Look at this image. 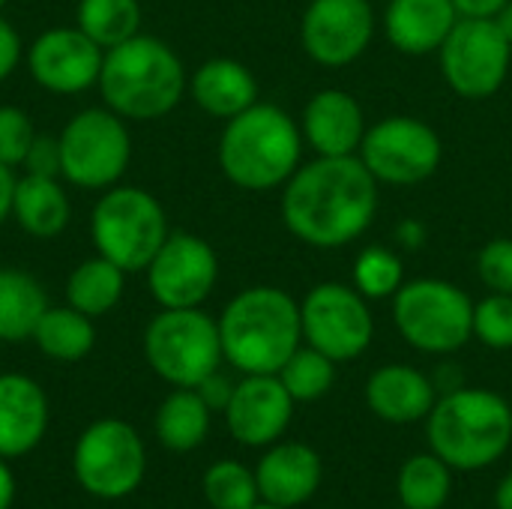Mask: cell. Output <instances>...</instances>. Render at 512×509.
<instances>
[{
  "instance_id": "obj_45",
  "label": "cell",
  "mask_w": 512,
  "mask_h": 509,
  "mask_svg": "<svg viewBox=\"0 0 512 509\" xmlns=\"http://www.w3.org/2000/svg\"><path fill=\"white\" fill-rule=\"evenodd\" d=\"M495 21H498V27L504 30V36L510 39V45H512V0L504 6V9H501V12H498V15H495Z\"/></svg>"
},
{
  "instance_id": "obj_7",
  "label": "cell",
  "mask_w": 512,
  "mask_h": 509,
  "mask_svg": "<svg viewBox=\"0 0 512 509\" xmlns=\"http://www.w3.org/2000/svg\"><path fill=\"white\" fill-rule=\"evenodd\" d=\"M147 366L171 387H198L225 354L219 321L198 309H162L144 330Z\"/></svg>"
},
{
  "instance_id": "obj_16",
  "label": "cell",
  "mask_w": 512,
  "mask_h": 509,
  "mask_svg": "<svg viewBox=\"0 0 512 509\" xmlns=\"http://www.w3.org/2000/svg\"><path fill=\"white\" fill-rule=\"evenodd\" d=\"M375 15L369 0H312L300 39L306 54L321 66H348L372 42Z\"/></svg>"
},
{
  "instance_id": "obj_38",
  "label": "cell",
  "mask_w": 512,
  "mask_h": 509,
  "mask_svg": "<svg viewBox=\"0 0 512 509\" xmlns=\"http://www.w3.org/2000/svg\"><path fill=\"white\" fill-rule=\"evenodd\" d=\"M21 54H24V48H21L18 30L0 15V81H6V78L18 69Z\"/></svg>"
},
{
  "instance_id": "obj_33",
  "label": "cell",
  "mask_w": 512,
  "mask_h": 509,
  "mask_svg": "<svg viewBox=\"0 0 512 509\" xmlns=\"http://www.w3.org/2000/svg\"><path fill=\"white\" fill-rule=\"evenodd\" d=\"M354 285L366 300L393 297L405 285L402 282V258L384 246L363 249L357 264H354Z\"/></svg>"
},
{
  "instance_id": "obj_34",
  "label": "cell",
  "mask_w": 512,
  "mask_h": 509,
  "mask_svg": "<svg viewBox=\"0 0 512 509\" xmlns=\"http://www.w3.org/2000/svg\"><path fill=\"white\" fill-rule=\"evenodd\" d=\"M474 336L495 348H512V294H489L474 306Z\"/></svg>"
},
{
  "instance_id": "obj_25",
  "label": "cell",
  "mask_w": 512,
  "mask_h": 509,
  "mask_svg": "<svg viewBox=\"0 0 512 509\" xmlns=\"http://www.w3.org/2000/svg\"><path fill=\"white\" fill-rule=\"evenodd\" d=\"M210 417L213 411L207 408V402L198 396L195 387H174L156 408L153 417L156 441L168 453H192L207 441Z\"/></svg>"
},
{
  "instance_id": "obj_22",
  "label": "cell",
  "mask_w": 512,
  "mask_h": 509,
  "mask_svg": "<svg viewBox=\"0 0 512 509\" xmlns=\"http://www.w3.org/2000/svg\"><path fill=\"white\" fill-rule=\"evenodd\" d=\"M456 21L459 12L453 0H393L384 15L387 39L402 54L441 51Z\"/></svg>"
},
{
  "instance_id": "obj_30",
  "label": "cell",
  "mask_w": 512,
  "mask_h": 509,
  "mask_svg": "<svg viewBox=\"0 0 512 509\" xmlns=\"http://www.w3.org/2000/svg\"><path fill=\"white\" fill-rule=\"evenodd\" d=\"M450 465L435 456V453H420L411 456L396 480L399 501L405 509H441L450 501L453 492V477Z\"/></svg>"
},
{
  "instance_id": "obj_5",
  "label": "cell",
  "mask_w": 512,
  "mask_h": 509,
  "mask_svg": "<svg viewBox=\"0 0 512 509\" xmlns=\"http://www.w3.org/2000/svg\"><path fill=\"white\" fill-rule=\"evenodd\" d=\"M300 150L303 138L297 123L282 108L255 102L225 123L219 138V168L234 186L267 192L291 180Z\"/></svg>"
},
{
  "instance_id": "obj_17",
  "label": "cell",
  "mask_w": 512,
  "mask_h": 509,
  "mask_svg": "<svg viewBox=\"0 0 512 509\" xmlns=\"http://www.w3.org/2000/svg\"><path fill=\"white\" fill-rule=\"evenodd\" d=\"M294 399L279 381V375H246L234 384L231 402L222 411L231 438L243 447H270L276 444L291 417Z\"/></svg>"
},
{
  "instance_id": "obj_3",
  "label": "cell",
  "mask_w": 512,
  "mask_h": 509,
  "mask_svg": "<svg viewBox=\"0 0 512 509\" xmlns=\"http://www.w3.org/2000/svg\"><path fill=\"white\" fill-rule=\"evenodd\" d=\"M219 339L225 360L237 372L276 375L300 348V306L282 288H246L219 315Z\"/></svg>"
},
{
  "instance_id": "obj_8",
  "label": "cell",
  "mask_w": 512,
  "mask_h": 509,
  "mask_svg": "<svg viewBox=\"0 0 512 509\" xmlns=\"http://www.w3.org/2000/svg\"><path fill=\"white\" fill-rule=\"evenodd\" d=\"M75 483L99 501H123L144 483L147 450L138 429L117 417L90 423L72 447Z\"/></svg>"
},
{
  "instance_id": "obj_44",
  "label": "cell",
  "mask_w": 512,
  "mask_h": 509,
  "mask_svg": "<svg viewBox=\"0 0 512 509\" xmlns=\"http://www.w3.org/2000/svg\"><path fill=\"white\" fill-rule=\"evenodd\" d=\"M495 507L498 509H512V474H507L495 492Z\"/></svg>"
},
{
  "instance_id": "obj_37",
  "label": "cell",
  "mask_w": 512,
  "mask_h": 509,
  "mask_svg": "<svg viewBox=\"0 0 512 509\" xmlns=\"http://www.w3.org/2000/svg\"><path fill=\"white\" fill-rule=\"evenodd\" d=\"M24 174H39V177H60V141L51 135H36L24 162Z\"/></svg>"
},
{
  "instance_id": "obj_18",
  "label": "cell",
  "mask_w": 512,
  "mask_h": 509,
  "mask_svg": "<svg viewBox=\"0 0 512 509\" xmlns=\"http://www.w3.org/2000/svg\"><path fill=\"white\" fill-rule=\"evenodd\" d=\"M321 477H324L321 456L300 441L270 444V450L261 456L255 468L261 501L285 509L309 504L321 489Z\"/></svg>"
},
{
  "instance_id": "obj_24",
  "label": "cell",
  "mask_w": 512,
  "mask_h": 509,
  "mask_svg": "<svg viewBox=\"0 0 512 509\" xmlns=\"http://www.w3.org/2000/svg\"><path fill=\"white\" fill-rule=\"evenodd\" d=\"M69 216H72V204L60 177H39V174L18 177L12 195V219L24 234L51 240L63 234Z\"/></svg>"
},
{
  "instance_id": "obj_32",
  "label": "cell",
  "mask_w": 512,
  "mask_h": 509,
  "mask_svg": "<svg viewBox=\"0 0 512 509\" xmlns=\"http://www.w3.org/2000/svg\"><path fill=\"white\" fill-rule=\"evenodd\" d=\"M276 375L294 402H315L330 393L336 381V363L315 348H297Z\"/></svg>"
},
{
  "instance_id": "obj_28",
  "label": "cell",
  "mask_w": 512,
  "mask_h": 509,
  "mask_svg": "<svg viewBox=\"0 0 512 509\" xmlns=\"http://www.w3.org/2000/svg\"><path fill=\"white\" fill-rule=\"evenodd\" d=\"M126 288V273L111 264L102 255L84 258L66 279V303L87 318H102L108 315L120 300Z\"/></svg>"
},
{
  "instance_id": "obj_47",
  "label": "cell",
  "mask_w": 512,
  "mask_h": 509,
  "mask_svg": "<svg viewBox=\"0 0 512 509\" xmlns=\"http://www.w3.org/2000/svg\"><path fill=\"white\" fill-rule=\"evenodd\" d=\"M6 3H9V0H0V9H3V6H6Z\"/></svg>"
},
{
  "instance_id": "obj_43",
  "label": "cell",
  "mask_w": 512,
  "mask_h": 509,
  "mask_svg": "<svg viewBox=\"0 0 512 509\" xmlns=\"http://www.w3.org/2000/svg\"><path fill=\"white\" fill-rule=\"evenodd\" d=\"M396 237H399V243H402V246H408V249H420V246L426 243V225H423V222H417V219H405V222L399 225Z\"/></svg>"
},
{
  "instance_id": "obj_13",
  "label": "cell",
  "mask_w": 512,
  "mask_h": 509,
  "mask_svg": "<svg viewBox=\"0 0 512 509\" xmlns=\"http://www.w3.org/2000/svg\"><path fill=\"white\" fill-rule=\"evenodd\" d=\"M357 153L375 180L414 186L438 171L444 147L429 123L417 117H384L366 129Z\"/></svg>"
},
{
  "instance_id": "obj_39",
  "label": "cell",
  "mask_w": 512,
  "mask_h": 509,
  "mask_svg": "<svg viewBox=\"0 0 512 509\" xmlns=\"http://www.w3.org/2000/svg\"><path fill=\"white\" fill-rule=\"evenodd\" d=\"M198 396L207 402V408L210 411H225L228 408V402H231V393H234V381L231 378H225L219 369L213 372V375H207L198 387Z\"/></svg>"
},
{
  "instance_id": "obj_36",
  "label": "cell",
  "mask_w": 512,
  "mask_h": 509,
  "mask_svg": "<svg viewBox=\"0 0 512 509\" xmlns=\"http://www.w3.org/2000/svg\"><path fill=\"white\" fill-rule=\"evenodd\" d=\"M477 273L492 294H512V240L498 237L477 255Z\"/></svg>"
},
{
  "instance_id": "obj_11",
  "label": "cell",
  "mask_w": 512,
  "mask_h": 509,
  "mask_svg": "<svg viewBox=\"0 0 512 509\" xmlns=\"http://www.w3.org/2000/svg\"><path fill=\"white\" fill-rule=\"evenodd\" d=\"M512 60L510 39L495 18H459L441 45L447 84L465 99H489L507 81Z\"/></svg>"
},
{
  "instance_id": "obj_15",
  "label": "cell",
  "mask_w": 512,
  "mask_h": 509,
  "mask_svg": "<svg viewBox=\"0 0 512 509\" xmlns=\"http://www.w3.org/2000/svg\"><path fill=\"white\" fill-rule=\"evenodd\" d=\"M105 51L81 27H51L24 51L30 78L57 96H72L96 87Z\"/></svg>"
},
{
  "instance_id": "obj_4",
  "label": "cell",
  "mask_w": 512,
  "mask_h": 509,
  "mask_svg": "<svg viewBox=\"0 0 512 509\" xmlns=\"http://www.w3.org/2000/svg\"><path fill=\"white\" fill-rule=\"evenodd\" d=\"M426 420L432 453L453 471H483L512 444V408L492 390L459 387L444 393Z\"/></svg>"
},
{
  "instance_id": "obj_23",
  "label": "cell",
  "mask_w": 512,
  "mask_h": 509,
  "mask_svg": "<svg viewBox=\"0 0 512 509\" xmlns=\"http://www.w3.org/2000/svg\"><path fill=\"white\" fill-rule=\"evenodd\" d=\"M189 93L195 105L210 117L231 120L258 102V81L243 63L228 57H213L192 72Z\"/></svg>"
},
{
  "instance_id": "obj_10",
  "label": "cell",
  "mask_w": 512,
  "mask_h": 509,
  "mask_svg": "<svg viewBox=\"0 0 512 509\" xmlns=\"http://www.w3.org/2000/svg\"><path fill=\"white\" fill-rule=\"evenodd\" d=\"M60 141V177L78 189H111L129 168L132 135L126 120L111 108H84L78 111Z\"/></svg>"
},
{
  "instance_id": "obj_19",
  "label": "cell",
  "mask_w": 512,
  "mask_h": 509,
  "mask_svg": "<svg viewBox=\"0 0 512 509\" xmlns=\"http://www.w3.org/2000/svg\"><path fill=\"white\" fill-rule=\"evenodd\" d=\"M48 420H51V408L45 390L21 372H3L0 375V456L21 459L33 453L48 432Z\"/></svg>"
},
{
  "instance_id": "obj_40",
  "label": "cell",
  "mask_w": 512,
  "mask_h": 509,
  "mask_svg": "<svg viewBox=\"0 0 512 509\" xmlns=\"http://www.w3.org/2000/svg\"><path fill=\"white\" fill-rule=\"evenodd\" d=\"M459 18H495L510 0H453Z\"/></svg>"
},
{
  "instance_id": "obj_41",
  "label": "cell",
  "mask_w": 512,
  "mask_h": 509,
  "mask_svg": "<svg viewBox=\"0 0 512 509\" xmlns=\"http://www.w3.org/2000/svg\"><path fill=\"white\" fill-rule=\"evenodd\" d=\"M15 168L0 162V225L12 216V195H15Z\"/></svg>"
},
{
  "instance_id": "obj_21",
  "label": "cell",
  "mask_w": 512,
  "mask_h": 509,
  "mask_svg": "<svg viewBox=\"0 0 512 509\" xmlns=\"http://www.w3.org/2000/svg\"><path fill=\"white\" fill-rule=\"evenodd\" d=\"M303 135L318 156H354L366 135L363 108L345 90H321L303 111Z\"/></svg>"
},
{
  "instance_id": "obj_12",
  "label": "cell",
  "mask_w": 512,
  "mask_h": 509,
  "mask_svg": "<svg viewBox=\"0 0 512 509\" xmlns=\"http://www.w3.org/2000/svg\"><path fill=\"white\" fill-rule=\"evenodd\" d=\"M300 324L309 348L321 351L333 363L357 360L375 336L366 297L357 288L339 282L315 285L306 294L300 303Z\"/></svg>"
},
{
  "instance_id": "obj_20",
  "label": "cell",
  "mask_w": 512,
  "mask_h": 509,
  "mask_svg": "<svg viewBox=\"0 0 512 509\" xmlns=\"http://www.w3.org/2000/svg\"><path fill=\"white\" fill-rule=\"evenodd\" d=\"M438 402V387L414 366H381L366 384V405L375 417L393 426L426 420Z\"/></svg>"
},
{
  "instance_id": "obj_48",
  "label": "cell",
  "mask_w": 512,
  "mask_h": 509,
  "mask_svg": "<svg viewBox=\"0 0 512 509\" xmlns=\"http://www.w3.org/2000/svg\"><path fill=\"white\" fill-rule=\"evenodd\" d=\"M402 509H405V507H402Z\"/></svg>"
},
{
  "instance_id": "obj_29",
  "label": "cell",
  "mask_w": 512,
  "mask_h": 509,
  "mask_svg": "<svg viewBox=\"0 0 512 509\" xmlns=\"http://www.w3.org/2000/svg\"><path fill=\"white\" fill-rule=\"evenodd\" d=\"M141 3L138 0H78L75 27H81L102 51L141 33Z\"/></svg>"
},
{
  "instance_id": "obj_35",
  "label": "cell",
  "mask_w": 512,
  "mask_h": 509,
  "mask_svg": "<svg viewBox=\"0 0 512 509\" xmlns=\"http://www.w3.org/2000/svg\"><path fill=\"white\" fill-rule=\"evenodd\" d=\"M39 132L33 129V120L27 111L15 105H0V162L9 168H21L33 138Z\"/></svg>"
},
{
  "instance_id": "obj_46",
  "label": "cell",
  "mask_w": 512,
  "mask_h": 509,
  "mask_svg": "<svg viewBox=\"0 0 512 509\" xmlns=\"http://www.w3.org/2000/svg\"><path fill=\"white\" fill-rule=\"evenodd\" d=\"M249 509H285V507H276V504H267V501H258L255 507H249Z\"/></svg>"
},
{
  "instance_id": "obj_6",
  "label": "cell",
  "mask_w": 512,
  "mask_h": 509,
  "mask_svg": "<svg viewBox=\"0 0 512 509\" xmlns=\"http://www.w3.org/2000/svg\"><path fill=\"white\" fill-rule=\"evenodd\" d=\"M90 237L96 255L117 264L126 276L141 273L168 240V216L147 189L117 183L93 204Z\"/></svg>"
},
{
  "instance_id": "obj_9",
  "label": "cell",
  "mask_w": 512,
  "mask_h": 509,
  "mask_svg": "<svg viewBox=\"0 0 512 509\" xmlns=\"http://www.w3.org/2000/svg\"><path fill=\"white\" fill-rule=\"evenodd\" d=\"M402 339L423 354H453L474 336V303L441 279H417L393 294Z\"/></svg>"
},
{
  "instance_id": "obj_27",
  "label": "cell",
  "mask_w": 512,
  "mask_h": 509,
  "mask_svg": "<svg viewBox=\"0 0 512 509\" xmlns=\"http://www.w3.org/2000/svg\"><path fill=\"white\" fill-rule=\"evenodd\" d=\"M33 342L39 354H45L54 363H78L93 351L96 327H93V318L72 309L69 303L48 306L33 330Z\"/></svg>"
},
{
  "instance_id": "obj_26",
  "label": "cell",
  "mask_w": 512,
  "mask_h": 509,
  "mask_svg": "<svg viewBox=\"0 0 512 509\" xmlns=\"http://www.w3.org/2000/svg\"><path fill=\"white\" fill-rule=\"evenodd\" d=\"M48 309V294L36 276L18 267H0V342H27Z\"/></svg>"
},
{
  "instance_id": "obj_42",
  "label": "cell",
  "mask_w": 512,
  "mask_h": 509,
  "mask_svg": "<svg viewBox=\"0 0 512 509\" xmlns=\"http://www.w3.org/2000/svg\"><path fill=\"white\" fill-rule=\"evenodd\" d=\"M15 492H18V480L9 468V459L0 456V509H12Z\"/></svg>"
},
{
  "instance_id": "obj_2",
  "label": "cell",
  "mask_w": 512,
  "mask_h": 509,
  "mask_svg": "<svg viewBox=\"0 0 512 509\" xmlns=\"http://www.w3.org/2000/svg\"><path fill=\"white\" fill-rule=\"evenodd\" d=\"M96 87L123 120H159L180 105L189 78L168 42L138 33L105 51Z\"/></svg>"
},
{
  "instance_id": "obj_1",
  "label": "cell",
  "mask_w": 512,
  "mask_h": 509,
  "mask_svg": "<svg viewBox=\"0 0 512 509\" xmlns=\"http://www.w3.org/2000/svg\"><path fill=\"white\" fill-rule=\"evenodd\" d=\"M378 180L360 156H318L297 168L282 195L288 231L318 249L357 240L375 219Z\"/></svg>"
},
{
  "instance_id": "obj_31",
  "label": "cell",
  "mask_w": 512,
  "mask_h": 509,
  "mask_svg": "<svg viewBox=\"0 0 512 509\" xmlns=\"http://www.w3.org/2000/svg\"><path fill=\"white\" fill-rule=\"evenodd\" d=\"M201 492L213 509H249L261 501L255 471L234 459L213 462L201 477Z\"/></svg>"
},
{
  "instance_id": "obj_14",
  "label": "cell",
  "mask_w": 512,
  "mask_h": 509,
  "mask_svg": "<svg viewBox=\"0 0 512 509\" xmlns=\"http://www.w3.org/2000/svg\"><path fill=\"white\" fill-rule=\"evenodd\" d=\"M147 288L162 309H198L216 288L219 258L198 234H168L147 264Z\"/></svg>"
}]
</instances>
